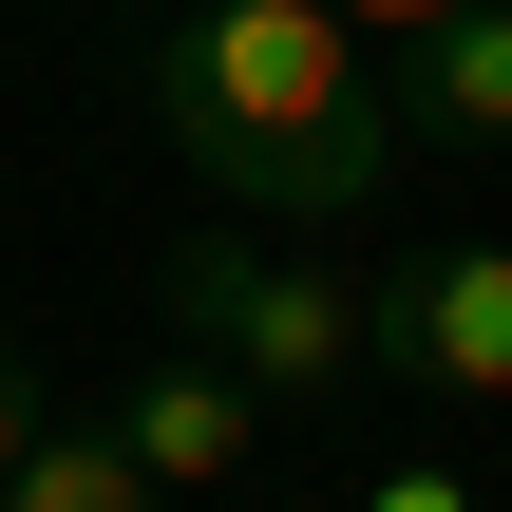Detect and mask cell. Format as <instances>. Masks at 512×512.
I'll use <instances>...</instances> for the list:
<instances>
[{"instance_id":"ba28073f","label":"cell","mask_w":512,"mask_h":512,"mask_svg":"<svg viewBox=\"0 0 512 512\" xmlns=\"http://www.w3.org/2000/svg\"><path fill=\"white\" fill-rule=\"evenodd\" d=\"M361 512H475V494H456V475H380Z\"/></svg>"},{"instance_id":"8992f818","label":"cell","mask_w":512,"mask_h":512,"mask_svg":"<svg viewBox=\"0 0 512 512\" xmlns=\"http://www.w3.org/2000/svg\"><path fill=\"white\" fill-rule=\"evenodd\" d=\"M0 512H152V475H133V437H114V418H76V437L38 418V437H19V475H0Z\"/></svg>"},{"instance_id":"9c48e42d","label":"cell","mask_w":512,"mask_h":512,"mask_svg":"<svg viewBox=\"0 0 512 512\" xmlns=\"http://www.w3.org/2000/svg\"><path fill=\"white\" fill-rule=\"evenodd\" d=\"M19 437H38V399H19V361H0V475H19Z\"/></svg>"},{"instance_id":"6da1fadb","label":"cell","mask_w":512,"mask_h":512,"mask_svg":"<svg viewBox=\"0 0 512 512\" xmlns=\"http://www.w3.org/2000/svg\"><path fill=\"white\" fill-rule=\"evenodd\" d=\"M152 114H171V152L228 190V209H266V228H361L380 190H399V95L361 76V19L342 0H190L171 38H152Z\"/></svg>"},{"instance_id":"52a82bcc","label":"cell","mask_w":512,"mask_h":512,"mask_svg":"<svg viewBox=\"0 0 512 512\" xmlns=\"http://www.w3.org/2000/svg\"><path fill=\"white\" fill-rule=\"evenodd\" d=\"M342 19H361V38H437L456 0H342Z\"/></svg>"},{"instance_id":"5b68a950","label":"cell","mask_w":512,"mask_h":512,"mask_svg":"<svg viewBox=\"0 0 512 512\" xmlns=\"http://www.w3.org/2000/svg\"><path fill=\"white\" fill-rule=\"evenodd\" d=\"M399 133H456V152H512V0H456L437 38H399Z\"/></svg>"},{"instance_id":"7a4b0ae2","label":"cell","mask_w":512,"mask_h":512,"mask_svg":"<svg viewBox=\"0 0 512 512\" xmlns=\"http://www.w3.org/2000/svg\"><path fill=\"white\" fill-rule=\"evenodd\" d=\"M171 342H209L266 418H323V399L361 380V285H342V266H285V247H247V228H190V247H171Z\"/></svg>"},{"instance_id":"277c9868","label":"cell","mask_w":512,"mask_h":512,"mask_svg":"<svg viewBox=\"0 0 512 512\" xmlns=\"http://www.w3.org/2000/svg\"><path fill=\"white\" fill-rule=\"evenodd\" d=\"M114 437H133V475H152V494H209V475H247V456H266V399H247L209 342H171V361H133V380H114Z\"/></svg>"},{"instance_id":"3957f363","label":"cell","mask_w":512,"mask_h":512,"mask_svg":"<svg viewBox=\"0 0 512 512\" xmlns=\"http://www.w3.org/2000/svg\"><path fill=\"white\" fill-rule=\"evenodd\" d=\"M361 361L437 380V399H512V247H418L361 285Z\"/></svg>"}]
</instances>
